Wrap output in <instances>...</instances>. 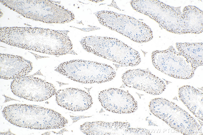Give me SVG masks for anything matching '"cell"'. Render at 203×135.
Instances as JSON below:
<instances>
[{
  "label": "cell",
  "mask_w": 203,
  "mask_h": 135,
  "mask_svg": "<svg viewBox=\"0 0 203 135\" xmlns=\"http://www.w3.org/2000/svg\"><path fill=\"white\" fill-rule=\"evenodd\" d=\"M130 4L134 10L148 16L170 32L181 34L203 32V11L195 6H185L182 13L181 6L172 7L159 0H131Z\"/></svg>",
  "instance_id": "cell-2"
},
{
  "label": "cell",
  "mask_w": 203,
  "mask_h": 135,
  "mask_svg": "<svg viewBox=\"0 0 203 135\" xmlns=\"http://www.w3.org/2000/svg\"><path fill=\"white\" fill-rule=\"evenodd\" d=\"M151 59L156 69L172 77L188 79L194 75L196 70L191 64L172 46L164 50L154 51Z\"/></svg>",
  "instance_id": "cell-9"
},
{
  "label": "cell",
  "mask_w": 203,
  "mask_h": 135,
  "mask_svg": "<svg viewBox=\"0 0 203 135\" xmlns=\"http://www.w3.org/2000/svg\"><path fill=\"white\" fill-rule=\"evenodd\" d=\"M98 99L102 107L113 113L124 114L135 112L138 108L137 102L128 92L115 88L101 91Z\"/></svg>",
  "instance_id": "cell-12"
},
{
  "label": "cell",
  "mask_w": 203,
  "mask_h": 135,
  "mask_svg": "<svg viewBox=\"0 0 203 135\" xmlns=\"http://www.w3.org/2000/svg\"><path fill=\"white\" fill-rule=\"evenodd\" d=\"M55 70L73 81L86 84L108 82L113 80L116 74L110 65L82 60L62 63Z\"/></svg>",
  "instance_id": "cell-6"
},
{
  "label": "cell",
  "mask_w": 203,
  "mask_h": 135,
  "mask_svg": "<svg viewBox=\"0 0 203 135\" xmlns=\"http://www.w3.org/2000/svg\"><path fill=\"white\" fill-rule=\"evenodd\" d=\"M0 78L15 79L27 75L32 69V63L22 57L0 54Z\"/></svg>",
  "instance_id": "cell-15"
},
{
  "label": "cell",
  "mask_w": 203,
  "mask_h": 135,
  "mask_svg": "<svg viewBox=\"0 0 203 135\" xmlns=\"http://www.w3.org/2000/svg\"><path fill=\"white\" fill-rule=\"evenodd\" d=\"M3 116L9 123L20 127L38 130L61 128L67 120L52 109L40 106L15 104L5 107Z\"/></svg>",
  "instance_id": "cell-3"
},
{
  "label": "cell",
  "mask_w": 203,
  "mask_h": 135,
  "mask_svg": "<svg viewBox=\"0 0 203 135\" xmlns=\"http://www.w3.org/2000/svg\"><path fill=\"white\" fill-rule=\"evenodd\" d=\"M121 78L126 86L152 95L161 94L166 88L163 80L147 70L139 69L130 70L122 75Z\"/></svg>",
  "instance_id": "cell-11"
},
{
  "label": "cell",
  "mask_w": 203,
  "mask_h": 135,
  "mask_svg": "<svg viewBox=\"0 0 203 135\" xmlns=\"http://www.w3.org/2000/svg\"><path fill=\"white\" fill-rule=\"evenodd\" d=\"M149 107L154 115L183 134L196 135L201 129L196 121L187 112L166 99H152Z\"/></svg>",
  "instance_id": "cell-7"
},
{
  "label": "cell",
  "mask_w": 203,
  "mask_h": 135,
  "mask_svg": "<svg viewBox=\"0 0 203 135\" xmlns=\"http://www.w3.org/2000/svg\"><path fill=\"white\" fill-rule=\"evenodd\" d=\"M67 30L30 27L0 28L1 42L18 48L55 55L77 54Z\"/></svg>",
  "instance_id": "cell-1"
},
{
  "label": "cell",
  "mask_w": 203,
  "mask_h": 135,
  "mask_svg": "<svg viewBox=\"0 0 203 135\" xmlns=\"http://www.w3.org/2000/svg\"><path fill=\"white\" fill-rule=\"evenodd\" d=\"M180 99L198 118L203 121V92L193 86L185 85L178 89Z\"/></svg>",
  "instance_id": "cell-16"
},
{
  "label": "cell",
  "mask_w": 203,
  "mask_h": 135,
  "mask_svg": "<svg viewBox=\"0 0 203 135\" xmlns=\"http://www.w3.org/2000/svg\"><path fill=\"white\" fill-rule=\"evenodd\" d=\"M4 6L24 17L48 23H64L75 19L74 13L49 0H0Z\"/></svg>",
  "instance_id": "cell-4"
},
{
  "label": "cell",
  "mask_w": 203,
  "mask_h": 135,
  "mask_svg": "<svg viewBox=\"0 0 203 135\" xmlns=\"http://www.w3.org/2000/svg\"><path fill=\"white\" fill-rule=\"evenodd\" d=\"M11 89L16 96L34 101L47 100L56 93L54 85L37 77L25 76L14 80Z\"/></svg>",
  "instance_id": "cell-10"
},
{
  "label": "cell",
  "mask_w": 203,
  "mask_h": 135,
  "mask_svg": "<svg viewBox=\"0 0 203 135\" xmlns=\"http://www.w3.org/2000/svg\"><path fill=\"white\" fill-rule=\"evenodd\" d=\"M94 14L101 25L135 42L145 43L153 38L151 28L132 17L106 10L98 11Z\"/></svg>",
  "instance_id": "cell-8"
},
{
  "label": "cell",
  "mask_w": 203,
  "mask_h": 135,
  "mask_svg": "<svg viewBox=\"0 0 203 135\" xmlns=\"http://www.w3.org/2000/svg\"><path fill=\"white\" fill-rule=\"evenodd\" d=\"M128 122L112 123L97 121L86 122L81 125L80 129L87 135H151L149 130L141 128L130 127Z\"/></svg>",
  "instance_id": "cell-13"
},
{
  "label": "cell",
  "mask_w": 203,
  "mask_h": 135,
  "mask_svg": "<svg viewBox=\"0 0 203 135\" xmlns=\"http://www.w3.org/2000/svg\"><path fill=\"white\" fill-rule=\"evenodd\" d=\"M58 105L73 111L87 110L93 104L91 95L84 90L78 88H68L58 90L55 94Z\"/></svg>",
  "instance_id": "cell-14"
},
{
  "label": "cell",
  "mask_w": 203,
  "mask_h": 135,
  "mask_svg": "<svg viewBox=\"0 0 203 135\" xmlns=\"http://www.w3.org/2000/svg\"><path fill=\"white\" fill-rule=\"evenodd\" d=\"M203 44L202 42L176 43L178 51L186 58L195 70L203 65Z\"/></svg>",
  "instance_id": "cell-17"
},
{
  "label": "cell",
  "mask_w": 203,
  "mask_h": 135,
  "mask_svg": "<svg viewBox=\"0 0 203 135\" xmlns=\"http://www.w3.org/2000/svg\"><path fill=\"white\" fill-rule=\"evenodd\" d=\"M80 43L87 52L126 66H136L141 61L138 51L116 38L91 36Z\"/></svg>",
  "instance_id": "cell-5"
}]
</instances>
